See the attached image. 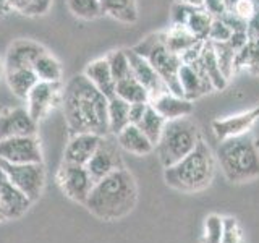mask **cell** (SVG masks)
Returning a JSON list of instances; mask_svg holds the SVG:
<instances>
[{"instance_id":"1","label":"cell","mask_w":259,"mask_h":243,"mask_svg":"<svg viewBox=\"0 0 259 243\" xmlns=\"http://www.w3.org/2000/svg\"><path fill=\"white\" fill-rule=\"evenodd\" d=\"M62 109L71 135L109 136V99L83 73L75 75L63 86Z\"/></svg>"},{"instance_id":"2","label":"cell","mask_w":259,"mask_h":243,"mask_svg":"<svg viewBox=\"0 0 259 243\" xmlns=\"http://www.w3.org/2000/svg\"><path fill=\"white\" fill-rule=\"evenodd\" d=\"M136 202L135 177L126 167H121L93 185L84 206L101 221L113 222L126 217L136 208Z\"/></svg>"},{"instance_id":"3","label":"cell","mask_w":259,"mask_h":243,"mask_svg":"<svg viewBox=\"0 0 259 243\" xmlns=\"http://www.w3.org/2000/svg\"><path fill=\"white\" fill-rule=\"evenodd\" d=\"M217 172V159L204 140L188 156L165 167L164 180L170 188L183 193H198L210 186Z\"/></svg>"},{"instance_id":"4","label":"cell","mask_w":259,"mask_h":243,"mask_svg":"<svg viewBox=\"0 0 259 243\" xmlns=\"http://www.w3.org/2000/svg\"><path fill=\"white\" fill-rule=\"evenodd\" d=\"M215 159L232 183H246L259 177V146L249 133L222 140Z\"/></svg>"},{"instance_id":"5","label":"cell","mask_w":259,"mask_h":243,"mask_svg":"<svg viewBox=\"0 0 259 243\" xmlns=\"http://www.w3.org/2000/svg\"><path fill=\"white\" fill-rule=\"evenodd\" d=\"M201 140L199 127L190 117L167 120L156 144L160 164L164 166V169L174 166L175 162L188 156Z\"/></svg>"},{"instance_id":"6","label":"cell","mask_w":259,"mask_h":243,"mask_svg":"<svg viewBox=\"0 0 259 243\" xmlns=\"http://www.w3.org/2000/svg\"><path fill=\"white\" fill-rule=\"evenodd\" d=\"M136 54L144 57L151 63V67L157 71V75L167 85L168 91L177 96H183L180 81H178V71L182 67L180 55L168 51L164 40V32H152L140 44L133 47Z\"/></svg>"},{"instance_id":"7","label":"cell","mask_w":259,"mask_h":243,"mask_svg":"<svg viewBox=\"0 0 259 243\" xmlns=\"http://www.w3.org/2000/svg\"><path fill=\"white\" fill-rule=\"evenodd\" d=\"M0 167L8 175L12 183L18 188L26 198L34 202L40 198L46 186V169L42 162H32V164H10V162L0 160Z\"/></svg>"},{"instance_id":"8","label":"cell","mask_w":259,"mask_h":243,"mask_svg":"<svg viewBox=\"0 0 259 243\" xmlns=\"http://www.w3.org/2000/svg\"><path fill=\"white\" fill-rule=\"evenodd\" d=\"M55 182L65 196L76 202H81V205L86 202L94 185L93 178L89 177L84 166L71 164V162H65V160L57 169Z\"/></svg>"},{"instance_id":"9","label":"cell","mask_w":259,"mask_h":243,"mask_svg":"<svg viewBox=\"0 0 259 243\" xmlns=\"http://www.w3.org/2000/svg\"><path fill=\"white\" fill-rule=\"evenodd\" d=\"M0 160L10 164H32L42 162V151L37 135L13 136L0 140Z\"/></svg>"},{"instance_id":"10","label":"cell","mask_w":259,"mask_h":243,"mask_svg":"<svg viewBox=\"0 0 259 243\" xmlns=\"http://www.w3.org/2000/svg\"><path fill=\"white\" fill-rule=\"evenodd\" d=\"M118 148H120L118 143L109 140L107 136H102V140L99 146H97L96 152L93 154V157L89 159L88 164L84 166L94 183L102 180V178L107 177L109 174L115 172V170L125 167Z\"/></svg>"},{"instance_id":"11","label":"cell","mask_w":259,"mask_h":243,"mask_svg":"<svg viewBox=\"0 0 259 243\" xmlns=\"http://www.w3.org/2000/svg\"><path fill=\"white\" fill-rule=\"evenodd\" d=\"M63 96V85L49 83V81H37V85L31 89V93L26 97V109L29 115L39 122L51 112L57 104H62Z\"/></svg>"},{"instance_id":"12","label":"cell","mask_w":259,"mask_h":243,"mask_svg":"<svg viewBox=\"0 0 259 243\" xmlns=\"http://www.w3.org/2000/svg\"><path fill=\"white\" fill-rule=\"evenodd\" d=\"M178 81H180L183 97L188 101H196L204 94L214 91V86L202 68L199 57L191 63H182L180 71H178Z\"/></svg>"},{"instance_id":"13","label":"cell","mask_w":259,"mask_h":243,"mask_svg":"<svg viewBox=\"0 0 259 243\" xmlns=\"http://www.w3.org/2000/svg\"><path fill=\"white\" fill-rule=\"evenodd\" d=\"M32 202L12 183L8 175L0 167V213L4 221H15L26 214Z\"/></svg>"},{"instance_id":"14","label":"cell","mask_w":259,"mask_h":243,"mask_svg":"<svg viewBox=\"0 0 259 243\" xmlns=\"http://www.w3.org/2000/svg\"><path fill=\"white\" fill-rule=\"evenodd\" d=\"M37 133V122L26 107H7L0 110V140Z\"/></svg>"},{"instance_id":"15","label":"cell","mask_w":259,"mask_h":243,"mask_svg":"<svg viewBox=\"0 0 259 243\" xmlns=\"http://www.w3.org/2000/svg\"><path fill=\"white\" fill-rule=\"evenodd\" d=\"M259 120V104L251 107L245 112L235 113L224 118H215L212 122L214 135L219 141L227 140V138L241 136L249 133V130L254 127V124Z\"/></svg>"},{"instance_id":"16","label":"cell","mask_w":259,"mask_h":243,"mask_svg":"<svg viewBox=\"0 0 259 243\" xmlns=\"http://www.w3.org/2000/svg\"><path fill=\"white\" fill-rule=\"evenodd\" d=\"M46 52V47L40 46L36 40L29 39H18L10 44L7 49L4 68L5 71L20 70V68H32V63L36 59Z\"/></svg>"},{"instance_id":"17","label":"cell","mask_w":259,"mask_h":243,"mask_svg":"<svg viewBox=\"0 0 259 243\" xmlns=\"http://www.w3.org/2000/svg\"><path fill=\"white\" fill-rule=\"evenodd\" d=\"M126 55L130 60V67H132L133 76L140 81V83L148 89L149 96H156L159 93L168 91L167 85L162 81V78L157 75V71L151 67V63L141 57L140 54H136L133 49H126ZM151 99V97H149Z\"/></svg>"},{"instance_id":"18","label":"cell","mask_w":259,"mask_h":243,"mask_svg":"<svg viewBox=\"0 0 259 243\" xmlns=\"http://www.w3.org/2000/svg\"><path fill=\"white\" fill-rule=\"evenodd\" d=\"M102 136L94 133H76L71 135L70 141L63 152V160L71 164L86 166L88 160L93 157L97 146H99Z\"/></svg>"},{"instance_id":"19","label":"cell","mask_w":259,"mask_h":243,"mask_svg":"<svg viewBox=\"0 0 259 243\" xmlns=\"http://www.w3.org/2000/svg\"><path fill=\"white\" fill-rule=\"evenodd\" d=\"M149 104L156 109L165 120H175L180 117H190L194 110L193 101L185 99L183 96H177L170 91L151 96Z\"/></svg>"},{"instance_id":"20","label":"cell","mask_w":259,"mask_h":243,"mask_svg":"<svg viewBox=\"0 0 259 243\" xmlns=\"http://www.w3.org/2000/svg\"><path fill=\"white\" fill-rule=\"evenodd\" d=\"M83 75L91 81L107 99L115 96V79H113V75L110 71L107 57L96 59L91 63H88Z\"/></svg>"},{"instance_id":"21","label":"cell","mask_w":259,"mask_h":243,"mask_svg":"<svg viewBox=\"0 0 259 243\" xmlns=\"http://www.w3.org/2000/svg\"><path fill=\"white\" fill-rule=\"evenodd\" d=\"M115 138L121 149L135 154V156H148L156 149V146L148 140V136L133 124L126 125L120 133L115 135Z\"/></svg>"},{"instance_id":"22","label":"cell","mask_w":259,"mask_h":243,"mask_svg":"<svg viewBox=\"0 0 259 243\" xmlns=\"http://www.w3.org/2000/svg\"><path fill=\"white\" fill-rule=\"evenodd\" d=\"M199 62L202 65V68H204L206 75L209 76L210 83H212L214 91L215 89H224L227 86V83H229V79H227L225 75L222 73L221 65H219V60L214 52V47L209 40H204V43H202L201 52H199Z\"/></svg>"},{"instance_id":"23","label":"cell","mask_w":259,"mask_h":243,"mask_svg":"<svg viewBox=\"0 0 259 243\" xmlns=\"http://www.w3.org/2000/svg\"><path fill=\"white\" fill-rule=\"evenodd\" d=\"M5 79H7L8 88H10V91L16 97H20V99H24V101H26L31 89L34 88L39 81V78L36 76V73L32 68H20V70L5 71Z\"/></svg>"},{"instance_id":"24","label":"cell","mask_w":259,"mask_h":243,"mask_svg":"<svg viewBox=\"0 0 259 243\" xmlns=\"http://www.w3.org/2000/svg\"><path fill=\"white\" fill-rule=\"evenodd\" d=\"M164 40L168 51H172L177 55H182L183 52L202 43L194 34H191V31L186 26H174V24L168 31L164 32Z\"/></svg>"},{"instance_id":"25","label":"cell","mask_w":259,"mask_h":243,"mask_svg":"<svg viewBox=\"0 0 259 243\" xmlns=\"http://www.w3.org/2000/svg\"><path fill=\"white\" fill-rule=\"evenodd\" d=\"M243 70L249 75H259V39H248L235 57V71Z\"/></svg>"},{"instance_id":"26","label":"cell","mask_w":259,"mask_h":243,"mask_svg":"<svg viewBox=\"0 0 259 243\" xmlns=\"http://www.w3.org/2000/svg\"><path fill=\"white\" fill-rule=\"evenodd\" d=\"M115 96L121 97L128 104L135 102H149V93L133 75L121 78L115 83Z\"/></svg>"},{"instance_id":"27","label":"cell","mask_w":259,"mask_h":243,"mask_svg":"<svg viewBox=\"0 0 259 243\" xmlns=\"http://www.w3.org/2000/svg\"><path fill=\"white\" fill-rule=\"evenodd\" d=\"M102 10L121 23L132 24L138 20L136 0H101Z\"/></svg>"},{"instance_id":"28","label":"cell","mask_w":259,"mask_h":243,"mask_svg":"<svg viewBox=\"0 0 259 243\" xmlns=\"http://www.w3.org/2000/svg\"><path fill=\"white\" fill-rule=\"evenodd\" d=\"M109 135H117L130 125V104L118 96L109 99Z\"/></svg>"},{"instance_id":"29","label":"cell","mask_w":259,"mask_h":243,"mask_svg":"<svg viewBox=\"0 0 259 243\" xmlns=\"http://www.w3.org/2000/svg\"><path fill=\"white\" fill-rule=\"evenodd\" d=\"M165 122L167 120L162 117L160 113L148 102V107H146L143 117L136 124V127L140 128L146 136H148V140L154 146H156L157 141H159V138H160V135H162V130H164V127H165Z\"/></svg>"},{"instance_id":"30","label":"cell","mask_w":259,"mask_h":243,"mask_svg":"<svg viewBox=\"0 0 259 243\" xmlns=\"http://www.w3.org/2000/svg\"><path fill=\"white\" fill-rule=\"evenodd\" d=\"M32 70H34L39 81H49V83H59V81H62V65L47 51L40 54L36 62L32 63Z\"/></svg>"},{"instance_id":"31","label":"cell","mask_w":259,"mask_h":243,"mask_svg":"<svg viewBox=\"0 0 259 243\" xmlns=\"http://www.w3.org/2000/svg\"><path fill=\"white\" fill-rule=\"evenodd\" d=\"M54 0H7L10 12L24 16H42L51 10Z\"/></svg>"},{"instance_id":"32","label":"cell","mask_w":259,"mask_h":243,"mask_svg":"<svg viewBox=\"0 0 259 243\" xmlns=\"http://www.w3.org/2000/svg\"><path fill=\"white\" fill-rule=\"evenodd\" d=\"M67 5L79 20H96L104 15L101 0H67Z\"/></svg>"},{"instance_id":"33","label":"cell","mask_w":259,"mask_h":243,"mask_svg":"<svg viewBox=\"0 0 259 243\" xmlns=\"http://www.w3.org/2000/svg\"><path fill=\"white\" fill-rule=\"evenodd\" d=\"M212 20H214V16L207 13L204 8H196V10L191 13L188 23H186V28L191 31V34H194L199 40L204 43V40H207Z\"/></svg>"},{"instance_id":"34","label":"cell","mask_w":259,"mask_h":243,"mask_svg":"<svg viewBox=\"0 0 259 243\" xmlns=\"http://www.w3.org/2000/svg\"><path fill=\"white\" fill-rule=\"evenodd\" d=\"M214 47L215 57L221 65V70L227 79H230L235 73V57H237V49L230 43H210Z\"/></svg>"},{"instance_id":"35","label":"cell","mask_w":259,"mask_h":243,"mask_svg":"<svg viewBox=\"0 0 259 243\" xmlns=\"http://www.w3.org/2000/svg\"><path fill=\"white\" fill-rule=\"evenodd\" d=\"M107 62H109V67L110 71L113 75V79L115 83L121 78H126L132 73V67H130V60H128V55H126V49H117V51H112L107 55Z\"/></svg>"},{"instance_id":"36","label":"cell","mask_w":259,"mask_h":243,"mask_svg":"<svg viewBox=\"0 0 259 243\" xmlns=\"http://www.w3.org/2000/svg\"><path fill=\"white\" fill-rule=\"evenodd\" d=\"M224 233V217L217 214H209L204 219L201 243H222Z\"/></svg>"},{"instance_id":"37","label":"cell","mask_w":259,"mask_h":243,"mask_svg":"<svg viewBox=\"0 0 259 243\" xmlns=\"http://www.w3.org/2000/svg\"><path fill=\"white\" fill-rule=\"evenodd\" d=\"M222 243H245V235L237 217H224V233Z\"/></svg>"},{"instance_id":"38","label":"cell","mask_w":259,"mask_h":243,"mask_svg":"<svg viewBox=\"0 0 259 243\" xmlns=\"http://www.w3.org/2000/svg\"><path fill=\"white\" fill-rule=\"evenodd\" d=\"M232 36H233V31L227 26V23L222 18L212 20V24H210V29H209V36H207L209 43H229Z\"/></svg>"},{"instance_id":"39","label":"cell","mask_w":259,"mask_h":243,"mask_svg":"<svg viewBox=\"0 0 259 243\" xmlns=\"http://www.w3.org/2000/svg\"><path fill=\"white\" fill-rule=\"evenodd\" d=\"M196 10V7L186 5V4H180L175 2L172 7V15H170V21H172L174 26H186L191 13Z\"/></svg>"},{"instance_id":"40","label":"cell","mask_w":259,"mask_h":243,"mask_svg":"<svg viewBox=\"0 0 259 243\" xmlns=\"http://www.w3.org/2000/svg\"><path fill=\"white\" fill-rule=\"evenodd\" d=\"M229 12H233L235 15H238L240 18H243L245 21H249L254 16V13L257 12L256 5L253 4V0H238L235 7Z\"/></svg>"},{"instance_id":"41","label":"cell","mask_w":259,"mask_h":243,"mask_svg":"<svg viewBox=\"0 0 259 243\" xmlns=\"http://www.w3.org/2000/svg\"><path fill=\"white\" fill-rule=\"evenodd\" d=\"M219 18H222L227 23V26H229L233 32H246V29H248V21L240 18V16L235 15L233 12L227 10L222 16H219Z\"/></svg>"},{"instance_id":"42","label":"cell","mask_w":259,"mask_h":243,"mask_svg":"<svg viewBox=\"0 0 259 243\" xmlns=\"http://www.w3.org/2000/svg\"><path fill=\"white\" fill-rule=\"evenodd\" d=\"M202 8L214 16V18H219L227 12V5H225V0H204L202 4Z\"/></svg>"},{"instance_id":"43","label":"cell","mask_w":259,"mask_h":243,"mask_svg":"<svg viewBox=\"0 0 259 243\" xmlns=\"http://www.w3.org/2000/svg\"><path fill=\"white\" fill-rule=\"evenodd\" d=\"M146 107H148V102H135V104H130V124L136 125L138 122L141 120Z\"/></svg>"},{"instance_id":"44","label":"cell","mask_w":259,"mask_h":243,"mask_svg":"<svg viewBox=\"0 0 259 243\" xmlns=\"http://www.w3.org/2000/svg\"><path fill=\"white\" fill-rule=\"evenodd\" d=\"M246 34L249 39H259V10L254 13V16L248 21Z\"/></svg>"},{"instance_id":"45","label":"cell","mask_w":259,"mask_h":243,"mask_svg":"<svg viewBox=\"0 0 259 243\" xmlns=\"http://www.w3.org/2000/svg\"><path fill=\"white\" fill-rule=\"evenodd\" d=\"M175 2L186 4V5L196 7V8H202V4H204V0H175Z\"/></svg>"},{"instance_id":"46","label":"cell","mask_w":259,"mask_h":243,"mask_svg":"<svg viewBox=\"0 0 259 243\" xmlns=\"http://www.w3.org/2000/svg\"><path fill=\"white\" fill-rule=\"evenodd\" d=\"M8 12H10V8H8L7 0H0V18H4Z\"/></svg>"},{"instance_id":"47","label":"cell","mask_w":259,"mask_h":243,"mask_svg":"<svg viewBox=\"0 0 259 243\" xmlns=\"http://www.w3.org/2000/svg\"><path fill=\"white\" fill-rule=\"evenodd\" d=\"M238 0H225V5H227V10H232V8L235 7V4H237Z\"/></svg>"},{"instance_id":"48","label":"cell","mask_w":259,"mask_h":243,"mask_svg":"<svg viewBox=\"0 0 259 243\" xmlns=\"http://www.w3.org/2000/svg\"><path fill=\"white\" fill-rule=\"evenodd\" d=\"M4 73H5V68H4V62H2V60H0V76H2V75H4Z\"/></svg>"},{"instance_id":"49","label":"cell","mask_w":259,"mask_h":243,"mask_svg":"<svg viewBox=\"0 0 259 243\" xmlns=\"http://www.w3.org/2000/svg\"><path fill=\"white\" fill-rule=\"evenodd\" d=\"M253 4L256 5V8H257V10H259V0H253Z\"/></svg>"},{"instance_id":"50","label":"cell","mask_w":259,"mask_h":243,"mask_svg":"<svg viewBox=\"0 0 259 243\" xmlns=\"http://www.w3.org/2000/svg\"><path fill=\"white\" fill-rule=\"evenodd\" d=\"M4 221V217H2V213H0V222H2Z\"/></svg>"}]
</instances>
